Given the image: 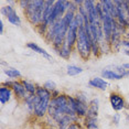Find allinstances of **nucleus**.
<instances>
[{
  "label": "nucleus",
  "mask_w": 129,
  "mask_h": 129,
  "mask_svg": "<svg viewBox=\"0 0 129 129\" xmlns=\"http://www.w3.org/2000/svg\"><path fill=\"white\" fill-rule=\"evenodd\" d=\"M49 27L50 25H48L46 23H40L38 27H36L37 28V31L39 32V34H41V36H43V37H45V34H46V32H48V30H49Z\"/></svg>",
  "instance_id": "nucleus-24"
},
{
  "label": "nucleus",
  "mask_w": 129,
  "mask_h": 129,
  "mask_svg": "<svg viewBox=\"0 0 129 129\" xmlns=\"http://www.w3.org/2000/svg\"><path fill=\"white\" fill-rule=\"evenodd\" d=\"M121 5H122V8H124L125 12L129 19V1H121Z\"/></svg>",
  "instance_id": "nucleus-27"
},
{
  "label": "nucleus",
  "mask_w": 129,
  "mask_h": 129,
  "mask_svg": "<svg viewBox=\"0 0 129 129\" xmlns=\"http://www.w3.org/2000/svg\"><path fill=\"white\" fill-rule=\"evenodd\" d=\"M102 2L104 4L105 7H106L108 13H109L114 19H117V9H116V6L114 4V1H110V0H102Z\"/></svg>",
  "instance_id": "nucleus-19"
},
{
  "label": "nucleus",
  "mask_w": 129,
  "mask_h": 129,
  "mask_svg": "<svg viewBox=\"0 0 129 129\" xmlns=\"http://www.w3.org/2000/svg\"><path fill=\"white\" fill-rule=\"evenodd\" d=\"M98 108H99V99L93 98L88 104V110H87L86 117H88V118H97Z\"/></svg>",
  "instance_id": "nucleus-12"
},
{
  "label": "nucleus",
  "mask_w": 129,
  "mask_h": 129,
  "mask_svg": "<svg viewBox=\"0 0 129 129\" xmlns=\"http://www.w3.org/2000/svg\"><path fill=\"white\" fill-rule=\"evenodd\" d=\"M88 85L90 87H94V88H98L101 90H106L108 83L103 77H94L88 82Z\"/></svg>",
  "instance_id": "nucleus-13"
},
{
  "label": "nucleus",
  "mask_w": 129,
  "mask_h": 129,
  "mask_svg": "<svg viewBox=\"0 0 129 129\" xmlns=\"http://www.w3.org/2000/svg\"><path fill=\"white\" fill-rule=\"evenodd\" d=\"M76 98H77L80 102H82V103H85V104H89V103H88V98H87V95H86L85 93H83V92L78 93L77 95H76Z\"/></svg>",
  "instance_id": "nucleus-26"
},
{
  "label": "nucleus",
  "mask_w": 129,
  "mask_h": 129,
  "mask_svg": "<svg viewBox=\"0 0 129 129\" xmlns=\"http://www.w3.org/2000/svg\"><path fill=\"white\" fill-rule=\"evenodd\" d=\"M121 66L124 67L125 70H129V63H125V64H122Z\"/></svg>",
  "instance_id": "nucleus-35"
},
{
  "label": "nucleus",
  "mask_w": 129,
  "mask_h": 129,
  "mask_svg": "<svg viewBox=\"0 0 129 129\" xmlns=\"http://www.w3.org/2000/svg\"><path fill=\"white\" fill-rule=\"evenodd\" d=\"M27 46H28L29 49H31L33 52H37V53H39V54H41V55H43V56H44L45 58H48L49 61H51V62H52V56H51V55H50L44 49L40 48V46L38 45V44H36V43L30 42V43H28V44H27Z\"/></svg>",
  "instance_id": "nucleus-17"
},
{
  "label": "nucleus",
  "mask_w": 129,
  "mask_h": 129,
  "mask_svg": "<svg viewBox=\"0 0 129 129\" xmlns=\"http://www.w3.org/2000/svg\"><path fill=\"white\" fill-rule=\"evenodd\" d=\"M76 50L84 61L88 60L92 55V39H90L89 24L78 28V38L76 42Z\"/></svg>",
  "instance_id": "nucleus-1"
},
{
  "label": "nucleus",
  "mask_w": 129,
  "mask_h": 129,
  "mask_svg": "<svg viewBox=\"0 0 129 129\" xmlns=\"http://www.w3.org/2000/svg\"><path fill=\"white\" fill-rule=\"evenodd\" d=\"M43 86L45 87L48 90H50V92H53V90H55L56 89V84L54 83V82H52V81H46L45 83H44V85Z\"/></svg>",
  "instance_id": "nucleus-25"
},
{
  "label": "nucleus",
  "mask_w": 129,
  "mask_h": 129,
  "mask_svg": "<svg viewBox=\"0 0 129 129\" xmlns=\"http://www.w3.org/2000/svg\"><path fill=\"white\" fill-rule=\"evenodd\" d=\"M13 83H14V81H6L2 83V86H6V87H12L13 86Z\"/></svg>",
  "instance_id": "nucleus-30"
},
{
  "label": "nucleus",
  "mask_w": 129,
  "mask_h": 129,
  "mask_svg": "<svg viewBox=\"0 0 129 129\" xmlns=\"http://www.w3.org/2000/svg\"><path fill=\"white\" fill-rule=\"evenodd\" d=\"M19 6H20L21 9L25 10L28 8V6H29V1L28 0H21V1H19Z\"/></svg>",
  "instance_id": "nucleus-28"
},
{
  "label": "nucleus",
  "mask_w": 129,
  "mask_h": 129,
  "mask_svg": "<svg viewBox=\"0 0 129 129\" xmlns=\"http://www.w3.org/2000/svg\"><path fill=\"white\" fill-rule=\"evenodd\" d=\"M11 89H12L14 95H16V97H18L19 99H24L29 95L27 89H25V87H24V85L22 84V82L14 81L13 86L11 87Z\"/></svg>",
  "instance_id": "nucleus-10"
},
{
  "label": "nucleus",
  "mask_w": 129,
  "mask_h": 129,
  "mask_svg": "<svg viewBox=\"0 0 129 129\" xmlns=\"http://www.w3.org/2000/svg\"><path fill=\"white\" fill-rule=\"evenodd\" d=\"M125 37H126V40H129V31H127L125 33Z\"/></svg>",
  "instance_id": "nucleus-37"
},
{
  "label": "nucleus",
  "mask_w": 129,
  "mask_h": 129,
  "mask_svg": "<svg viewBox=\"0 0 129 129\" xmlns=\"http://www.w3.org/2000/svg\"><path fill=\"white\" fill-rule=\"evenodd\" d=\"M12 93L13 92L10 87L1 86V88H0V103H1V105H5L6 103H8L10 101Z\"/></svg>",
  "instance_id": "nucleus-14"
},
{
  "label": "nucleus",
  "mask_w": 129,
  "mask_h": 129,
  "mask_svg": "<svg viewBox=\"0 0 129 129\" xmlns=\"http://www.w3.org/2000/svg\"><path fill=\"white\" fill-rule=\"evenodd\" d=\"M55 1L53 0H45V7H44V12H43V18H42V22L46 23L48 25H50L51 23V14L53 11Z\"/></svg>",
  "instance_id": "nucleus-11"
},
{
  "label": "nucleus",
  "mask_w": 129,
  "mask_h": 129,
  "mask_svg": "<svg viewBox=\"0 0 129 129\" xmlns=\"http://www.w3.org/2000/svg\"><path fill=\"white\" fill-rule=\"evenodd\" d=\"M78 24L76 22V20L74 19V21L71 24V27L69 28V31H67L66 34V42L67 44L70 45V48H74L76 45V42H77V38H78Z\"/></svg>",
  "instance_id": "nucleus-7"
},
{
  "label": "nucleus",
  "mask_w": 129,
  "mask_h": 129,
  "mask_svg": "<svg viewBox=\"0 0 129 129\" xmlns=\"http://www.w3.org/2000/svg\"><path fill=\"white\" fill-rule=\"evenodd\" d=\"M122 52H124V53H125L126 55H128V56H129V50H127V49H125V50H124V51H122Z\"/></svg>",
  "instance_id": "nucleus-36"
},
{
  "label": "nucleus",
  "mask_w": 129,
  "mask_h": 129,
  "mask_svg": "<svg viewBox=\"0 0 129 129\" xmlns=\"http://www.w3.org/2000/svg\"><path fill=\"white\" fill-rule=\"evenodd\" d=\"M45 1L44 0H30L28 8L24 10V14L29 22L34 27L42 23L43 12H44Z\"/></svg>",
  "instance_id": "nucleus-2"
},
{
  "label": "nucleus",
  "mask_w": 129,
  "mask_h": 129,
  "mask_svg": "<svg viewBox=\"0 0 129 129\" xmlns=\"http://www.w3.org/2000/svg\"><path fill=\"white\" fill-rule=\"evenodd\" d=\"M69 103L78 117H86L87 110H88V104L82 103L76 97H72V96H69Z\"/></svg>",
  "instance_id": "nucleus-5"
},
{
  "label": "nucleus",
  "mask_w": 129,
  "mask_h": 129,
  "mask_svg": "<svg viewBox=\"0 0 129 129\" xmlns=\"http://www.w3.org/2000/svg\"><path fill=\"white\" fill-rule=\"evenodd\" d=\"M67 129H80V124L78 122H73Z\"/></svg>",
  "instance_id": "nucleus-33"
},
{
  "label": "nucleus",
  "mask_w": 129,
  "mask_h": 129,
  "mask_svg": "<svg viewBox=\"0 0 129 129\" xmlns=\"http://www.w3.org/2000/svg\"><path fill=\"white\" fill-rule=\"evenodd\" d=\"M109 102H110V105H111V107H113V109L116 111H120L121 109L126 108L125 99L122 96H120L119 94L111 93L109 96Z\"/></svg>",
  "instance_id": "nucleus-8"
},
{
  "label": "nucleus",
  "mask_w": 129,
  "mask_h": 129,
  "mask_svg": "<svg viewBox=\"0 0 129 129\" xmlns=\"http://www.w3.org/2000/svg\"><path fill=\"white\" fill-rule=\"evenodd\" d=\"M119 120H120V115H119V114H114L113 122H115V125H118L119 124Z\"/></svg>",
  "instance_id": "nucleus-29"
},
{
  "label": "nucleus",
  "mask_w": 129,
  "mask_h": 129,
  "mask_svg": "<svg viewBox=\"0 0 129 129\" xmlns=\"http://www.w3.org/2000/svg\"><path fill=\"white\" fill-rule=\"evenodd\" d=\"M102 77L103 78H107V80H122L124 78V76L118 74V73H116L115 71H113V70H110L109 67H107V69L103 70L102 71Z\"/></svg>",
  "instance_id": "nucleus-15"
},
{
  "label": "nucleus",
  "mask_w": 129,
  "mask_h": 129,
  "mask_svg": "<svg viewBox=\"0 0 129 129\" xmlns=\"http://www.w3.org/2000/svg\"><path fill=\"white\" fill-rule=\"evenodd\" d=\"M54 50L56 51V53L63 58H69L71 56V53H72V48H70V45L67 44L66 40L64 41L63 45L61 46L60 49H54Z\"/></svg>",
  "instance_id": "nucleus-16"
},
{
  "label": "nucleus",
  "mask_w": 129,
  "mask_h": 129,
  "mask_svg": "<svg viewBox=\"0 0 129 129\" xmlns=\"http://www.w3.org/2000/svg\"><path fill=\"white\" fill-rule=\"evenodd\" d=\"M83 72V69L80 66H76V65H67V70H66V73L67 75L70 76H75V75H78Z\"/></svg>",
  "instance_id": "nucleus-22"
},
{
  "label": "nucleus",
  "mask_w": 129,
  "mask_h": 129,
  "mask_svg": "<svg viewBox=\"0 0 129 129\" xmlns=\"http://www.w3.org/2000/svg\"><path fill=\"white\" fill-rule=\"evenodd\" d=\"M1 14H4L11 24L17 25V27H20V25H21V19H20V17L17 14L16 10L13 9V7H11L9 5L2 7L1 8Z\"/></svg>",
  "instance_id": "nucleus-6"
},
{
  "label": "nucleus",
  "mask_w": 129,
  "mask_h": 129,
  "mask_svg": "<svg viewBox=\"0 0 129 129\" xmlns=\"http://www.w3.org/2000/svg\"><path fill=\"white\" fill-rule=\"evenodd\" d=\"M60 95H61V92H60V90H57V89H55V90L52 92V98H56Z\"/></svg>",
  "instance_id": "nucleus-32"
},
{
  "label": "nucleus",
  "mask_w": 129,
  "mask_h": 129,
  "mask_svg": "<svg viewBox=\"0 0 129 129\" xmlns=\"http://www.w3.org/2000/svg\"><path fill=\"white\" fill-rule=\"evenodd\" d=\"M4 33V21L0 20V34Z\"/></svg>",
  "instance_id": "nucleus-34"
},
{
  "label": "nucleus",
  "mask_w": 129,
  "mask_h": 129,
  "mask_svg": "<svg viewBox=\"0 0 129 129\" xmlns=\"http://www.w3.org/2000/svg\"><path fill=\"white\" fill-rule=\"evenodd\" d=\"M127 119H128V121H129V115H127Z\"/></svg>",
  "instance_id": "nucleus-39"
},
{
  "label": "nucleus",
  "mask_w": 129,
  "mask_h": 129,
  "mask_svg": "<svg viewBox=\"0 0 129 129\" xmlns=\"http://www.w3.org/2000/svg\"><path fill=\"white\" fill-rule=\"evenodd\" d=\"M52 97H43L41 98L36 94V107H34V116L38 118H42L48 114L49 105Z\"/></svg>",
  "instance_id": "nucleus-4"
},
{
  "label": "nucleus",
  "mask_w": 129,
  "mask_h": 129,
  "mask_svg": "<svg viewBox=\"0 0 129 129\" xmlns=\"http://www.w3.org/2000/svg\"><path fill=\"white\" fill-rule=\"evenodd\" d=\"M60 27H61V20H58V21L54 22L53 24H51L49 27V30L46 32L45 34V40L48 41L50 43H53V41L55 40V38H56L57 33H58V30H60Z\"/></svg>",
  "instance_id": "nucleus-9"
},
{
  "label": "nucleus",
  "mask_w": 129,
  "mask_h": 129,
  "mask_svg": "<svg viewBox=\"0 0 129 129\" xmlns=\"http://www.w3.org/2000/svg\"><path fill=\"white\" fill-rule=\"evenodd\" d=\"M5 74L10 78L21 77V73H20V71L17 69H9V67H7V69L5 70Z\"/></svg>",
  "instance_id": "nucleus-23"
},
{
  "label": "nucleus",
  "mask_w": 129,
  "mask_h": 129,
  "mask_svg": "<svg viewBox=\"0 0 129 129\" xmlns=\"http://www.w3.org/2000/svg\"><path fill=\"white\" fill-rule=\"evenodd\" d=\"M23 101H24L25 105H27L29 111H30V113H34V107H36V95L29 94Z\"/></svg>",
  "instance_id": "nucleus-20"
},
{
  "label": "nucleus",
  "mask_w": 129,
  "mask_h": 129,
  "mask_svg": "<svg viewBox=\"0 0 129 129\" xmlns=\"http://www.w3.org/2000/svg\"><path fill=\"white\" fill-rule=\"evenodd\" d=\"M120 44H121V46H125L127 50H129V40H121V42H120Z\"/></svg>",
  "instance_id": "nucleus-31"
},
{
  "label": "nucleus",
  "mask_w": 129,
  "mask_h": 129,
  "mask_svg": "<svg viewBox=\"0 0 129 129\" xmlns=\"http://www.w3.org/2000/svg\"><path fill=\"white\" fill-rule=\"evenodd\" d=\"M48 129H55V128H53V127H50V128H48Z\"/></svg>",
  "instance_id": "nucleus-38"
},
{
  "label": "nucleus",
  "mask_w": 129,
  "mask_h": 129,
  "mask_svg": "<svg viewBox=\"0 0 129 129\" xmlns=\"http://www.w3.org/2000/svg\"><path fill=\"white\" fill-rule=\"evenodd\" d=\"M117 28V20L114 19L108 12L105 14V18L103 20V32H104V38L107 43H109L110 38L113 36L114 30Z\"/></svg>",
  "instance_id": "nucleus-3"
},
{
  "label": "nucleus",
  "mask_w": 129,
  "mask_h": 129,
  "mask_svg": "<svg viewBox=\"0 0 129 129\" xmlns=\"http://www.w3.org/2000/svg\"><path fill=\"white\" fill-rule=\"evenodd\" d=\"M21 82H22V84L24 85V87H25V89H27L28 94H31V95H36L38 86H36V85H34L33 83H31V82H29V81H25V80H22Z\"/></svg>",
  "instance_id": "nucleus-21"
},
{
  "label": "nucleus",
  "mask_w": 129,
  "mask_h": 129,
  "mask_svg": "<svg viewBox=\"0 0 129 129\" xmlns=\"http://www.w3.org/2000/svg\"><path fill=\"white\" fill-rule=\"evenodd\" d=\"M56 122H57V126H58V128L60 129H67L70 126L73 124V122H74V120H73V118L71 116L64 115V116L61 117Z\"/></svg>",
  "instance_id": "nucleus-18"
}]
</instances>
